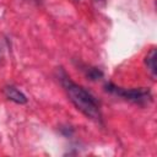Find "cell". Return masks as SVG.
Instances as JSON below:
<instances>
[{
  "instance_id": "cell-4",
  "label": "cell",
  "mask_w": 157,
  "mask_h": 157,
  "mask_svg": "<svg viewBox=\"0 0 157 157\" xmlns=\"http://www.w3.org/2000/svg\"><path fill=\"white\" fill-rule=\"evenodd\" d=\"M156 58H157V52L156 48H151V50L147 53V55L144 59L145 66L147 67V71L151 74V76L153 78H156V74H157V66H156Z\"/></svg>"
},
{
  "instance_id": "cell-3",
  "label": "cell",
  "mask_w": 157,
  "mask_h": 157,
  "mask_svg": "<svg viewBox=\"0 0 157 157\" xmlns=\"http://www.w3.org/2000/svg\"><path fill=\"white\" fill-rule=\"evenodd\" d=\"M2 93H4V96L9 101H11V102H13L16 104H26L27 101H28L27 97H26V94L22 91H20L13 85H6L2 88Z\"/></svg>"
},
{
  "instance_id": "cell-1",
  "label": "cell",
  "mask_w": 157,
  "mask_h": 157,
  "mask_svg": "<svg viewBox=\"0 0 157 157\" xmlns=\"http://www.w3.org/2000/svg\"><path fill=\"white\" fill-rule=\"evenodd\" d=\"M56 72H58V80L60 81L70 102L75 105V108L87 118L96 121H101L102 113H101L99 103L96 99V97L92 93H90L85 87L74 82L63 67H58Z\"/></svg>"
},
{
  "instance_id": "cell-2",
  "label": "cell",
  "mask_w": 157,
  "mask_h": 157,
  "mask_svg": "<svg viewBox=\"0 0 157 157\" xmlns=\"http://www.w3.org/2000/svg\"><path fill=\"white\" fill-rule=\"evenodd\" d=\"M104 90L112 94L121 97L123 99L129 101L135 104H139V105H146L152 101V92L150 88H146V87L124 88V87L117 86L112 82H108L104 85Z\"/></svg>"
},
{
  "instance_id": "cell-5",
  "label": "cell",
  "mask_w": 157,
  "mask_h": 157,
  "mask_svg": "<svg viewBox=\"0 0 157 157\" xmlns=\"http://www.w3.org/2000/svg\"><path fill=\"white\" fill-rule=\"evenodd\" d=\"M83 70H85L86 76H87L91 81H98V80H101V78L103 77V71H102L101 69L96 67V66H87V67L83 69Z\"/></svg>"
}]
</instances>
